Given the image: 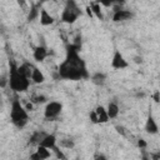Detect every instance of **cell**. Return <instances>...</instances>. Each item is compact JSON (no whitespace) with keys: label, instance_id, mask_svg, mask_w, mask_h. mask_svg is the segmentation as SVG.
<instances>
[{"label":"cell","instance_id":"f1b7e54d","mask_svg":"<svg viewBox=\"0 0 160 160\" xmlns=\"http://www.w3.org/2000/svg\"><path fill=\"white\" fill-rule=\"evenodd\" d=\"M134 59H135V62H138V64H141V62H142V59H141L140 56H135Z\"/></svg>","mask_w":160,"mask_h":160},{"label":"cell","instance_id":"44dd1931","mask_svg":"<svg viewBox=\"0 0 160 160\" xmlns=\"http://www.w3.org/2000/svg\"><path fill=\"white\" fill-rule=\"evenodd\" d=\"M90 120H91V122H94V124H99V118H98V114H96V111L95 110H92V111H90Z\"/></svg>","mask_w":160,"mask_h":160},{"label":"cell","instance_id":"8992f818","mask_svg":"<svg viewBox=\"0 0 160 160\" xmlns=\"http://www.w3.org/2000/svg\"><path fill=\"white\" fill-rule=\"evenodd\" d=\"M111 66H112L114 69H120V70L129 66L128 61L125 60V58L122 56V54H121L119 50H116V51L114 52V56H112V60H111Z\"/></svg>","mask_w":160,"mask_h":160},{"label":"cell","instance_id":"4316f807","mask_svg":"<svg viewBox=\"0 0 160 160\" xmlns=\"http://www.w3.org/2000/svg\"><path fill=\"white\" fill-rule=\"evenodd\" d=\"M86 12H88V15L91 18V16H94V14H92V10H91V8L90 6H86Z\"/></svg>","mask_w":160,"mask_h":160},{"label":"cell","instance_id":"9c48e42d","mask_svg":"<svg viewBox=\"0 0 160 160\" xmlns=\"http://www.w3.org/2000/svg\"><path fill=\"white\" fill-rule=\"evenodd\" d=\"M145 130H146V132H148V134H156V132L159 131V126H158V124H156L155 119L152 118L151 112L149 114V116H148V119H146Z\"/></svg>","mask_w":160,"mask_h":160},{"label":"cell","instance_id":"6da1fadb","mask_svg":"<svg viewBox=\"0 0 160 160\" xmlns=\"http://www.w3.org/2000/svg\"><path fill=\"white\" fill-rule=\"evenodd\" d=\"M79 45L70 44L66 48L65 60L59 65V76L66 80H81L88 79L89 72L86 69V64L79 54Z\"/></svg>","mask_w":160,"mask_h":160},{"label":"cell","instance_id":"7c38bea8","mask_svg":"<svg viewBox=\"0 0 160 160\" xmlns=\"http://www.w3.org/2000/svg\"><path fill=\"white\" fill-rule=\"evenodd\" d=\"M40 145H42V146H45V148L52 150V149L56 146V138H55V135H52V134H46V136L44 138V140L41 141Z\"/></svg>","mask_w":160,"mask_h":160},{"label":"cell","instance_id":"5bb4252c","mask_svg":"<svg viewBox=\"0 0 160 160\" xmlns=\"http://www.w3.org/2000/svg\"><path fill=\"white\" fill-rule=\"evenodd\" d=\"M31 80L35 82V84H42L45 81V76L42 74V71L38 68L34 66L32 69V72H31Z\"/></svg>","mask_w":160,"mask_h":160},{"label":"cell","instance_id":"d6986e66","mask_svg":"<svg viewBox=\"0 0 160 160\" xmlns=\"http://www.w3.org/2000/svg\"><path fill=\"white\" fill-rule=\"evenodd\" d=\"M38 15H40V10H38V8L34 6V8L31 9V12H30L29 16H28V20H29V21H30V20H34Z\"/></svg>","mask_w":160,"mask_h":160},{"label":"cell","instance_id":"30bf717a","mask_svg":"<svg viewBox=\"0 0 160 160\" xmlns=\"http://www.w3.org/2000/svg\"><path fill=\"white\" fill-rule=\"evenodd\" d=\"M32 56H34V59H35L36 61L41 62V61H44V60L46 59V56H48V49H46L45 46H38V48H35Z\"/></svg>","mask_w":160,"mask_h":160},{"label":"cell","instance_id":"277c9868","mask_svg":"<svg viewBox=\"0 0 160 160\" xmlns=\"http://www.w3.org/2000/svg\"><path fill=\"white\" fill-rule=\"evenodd\" d=\"M81 15V10L78 6L75 0H68L65 8L61 12V21L66 24H74L78 18Z\"/></svg>","mask_w":160,"mask_h":160},{"label":"cell","instance_id":"9a60e30c","mask_svg":"<svg viewBox=\"0 0 160 160\" xmlns=\"http://www.w3.org/2000/svg\"><path fill=\"white\" fill-rule=\"evenodd\" d=\"M45 136H46V132H44V131H35L31 135V138H30V144H32V145H40Z\"/></svg>","mask_w":160,"mask_h":160},{"label":"cell","instance_id":"836d02e7","mask_svg":"<svg viewBox=\"0 0 160 160\" xmlns=\"http://www.w3.org/2000/svg\"><path fill=\"white\" fill-rule=\"evenodd\" d=\"M118 1H119V2H124L125 0H118Z\"/></svg>","mask_w":160,"mask_h":160},{"label":"cell","instance_id":"4fadbf2b","mask_svg":"<svg viewBox=\"0 0 160 160\" xmlns=\"http://www.w3.org/2000/svg\"><path fill=\"white\" fill-rule=\"evenodd\" d=\"M95 111L98 114V118H99V122H106L110 118H109V114H108V109H105L102 105H98L95 108Z\"/></svg>","mask_w":160,"mask_h":160},{"label":"cell","instance_id":"5b68a950","mask_svg":"<svg viewBox=\"0 0 160 160\" xmlns=\"http://www.w3.org/2000/svg\"><path fill=\"white\" fill-rule=\"evenodd\" d=\"M61 110H62V104L61 102H59V101H50L46 105L45 110H44V116L46 119H54L58 115H60Z\"/></svg>","mask_w":160,"mask_h":160},{"label":"cell","instance_id":"3957f363","mask_svg":"<svg viewBox=\"0 0 160 160\" xmlns=\"http://www.w3.org/2000/svg\"><path fill=\"white\" fill-rule=\"evenodd\" d=\"M10 119L11 122L16 128H24L29 121V114L26 108L20 102L18 98H15L11 101V109H10Z\"/></svg>","mask_w":160,"mask_h":160},{"label":"cell","instance_id":"83f0119b","mask_svg":"<svg viewBox=\"0 0 160 160\" xmlns=\"http://www.w3.org/2000/svg\"><path fill=\"white\" fill-rule=\"evenodd\" d=\"M25 108H26V110H28V111H29V110L31 111V110H32V108H34V106H32V102H28Z\"/></svg>","mask_w":160,"mask_h":160},{"label":"cell","instance_id":"7a4b0ae2","mask_svg":"<svg viewBox=\"0 0 160 160\" xmlns=\"http://www.w3.org/2000/svg\"><path fill=\"white\" fill-rule=\"evenodd\" d=\"M9 86L12 91L15 92H22V91H26L30 86V79L24 75L20 70H19V66L11 61L10 64V71H9Z\"/></svg>","mask_w":160,"mask_h":160},{"label":"cell","instance_id":"ac0fdd59","mask_svg":"<svg viewBox=\"0 0 160 160\" xmlns=\"http://www.w3.org/2000/svg\"><path fill=\"white\" fill-rule=\"evenodd\" d=\"M105 80H106V75L102 72H96L91 76V81L96 85H102L105 82Z\"/></svg>","mask_w":160,"mask_h":160},{"label":"cell","instance_id":"52a82bcc","mask_svg":"<svg viewBox=\"0 0 160 160\" xmlns=\"http://www.w3.org/2000/svg\"><path fill=\"white\" fill-rule=\"evenodd\" d=\"M50 149L42 146V145H38V149H36V152L31 154L30 155V159L32 160H44V159H49L50 158Z\"/></svg>","mask_w":160,"mask_h":160},{"label":"cell","instance_id":"2e32d148","mask_svg":"<svg viewBox=\"0 0 160 160\" xmlns=\"http://www.w3.org/2000/svg\"><path fill=\"white\" fill-rule=\"evenodd\" d=\"M90 8L92 10V14L94 16H96L99 20H104V14H102V10H101V6H100V2H91L90 4Z\"/></svg>","mask_w":160,"mask_h":160},{"label":"cell","instance_id":"484cf974","mask_svg":"<svg viewBox=\"0 0 160 160\" xmlns=\"http://www.w3.org/2000/svg\"><path fill=\"white\" fill-rule=\"evenodd\" d=\"M138 146H139V148H146V142H145V140H144V139H140V140L138 141Z\"/></svg>","mask_w":160,"mask_h":160},{"label":"cell","instance_id":"e0dca14e","mask_svg":"<svg viewBox=\"0 0 160 160\" xmlns=\"http://www.w3.org/2000/svg\"><path fill=\"white\" fill-rule=\"evenodd\" d=\"M108 114L110 119H115L119 115V105L116 102H109L108 105Z\"/></svg>","mask_w":160,"mask_h":160},{"label":"cell","instance_id":"603a6c76","mask_svg":"<svg viewBox=\"0 0 160 160\" xmlns=\"http://www.w3.org/2000/svg\"><path fill=\"white\" fill-rule=\"evenodd\" d=\"M46 101V98L44 95H38L35 98H32V102H36V104H41V102H45Z\"/></svg>","mask_w":160,"mask_h":160},{"label":"cell","instance_id":"4dcf8cb0","mask_svg":"<svg viewBox=\"0 0 160 160\" xmlns=\"http://www.w3.org/2000/svg\"><path fill=\"white\" fill-rule=\"evenodd\" d=\"M18 4H19L21 8H24V6H25V0H18Z\"/></svg>","mask_w":160,"mask_h":160},{"label":"cell","instance_id":"1f68e13d","mask_svg":"<svg viewBox=\"0 0 160 160\" xmlns=\"http://www.w3.org/2000/svg\"><path fill=\"white\" fill-rule=\"evenodd\" d=\"M152 158H154V159H160V152H158V154H154V155H152Z\"/></svg>","mask_w":160,"mask_h":160},{"label":"cell","instance_id":"d6a6232c","mask_svg":"<svg viewBox=\"0 0 160 160\" xmlns=\"http://www.w3.org/2000/svg\"><path fill=\"white\" fill-rule=\"evenodd\" d=\"M41 1H55V0H41Z\"/></svg>","mask_w":160,"mask_h":160},{"label":"cell","instance_id":"ffe728a7","mask_svg":"<svg viewBox=\"0 0 160 160\" xmlns=\"http://www.w3.org/2000/svg\"><path fill=\"white\" fill-rule=\"evenodd\" d=\"M60 145H61V146H64V148L70 149V148H74V141H72V140H70V139H64V140H61V141H60Z\"/></svg>","mask_w":160,"mask_h":160},{"label":"cell","instance_id":"f546056e","mask_svg":"<svg viewBox=\"0 0 160 160\" xmlns=\"http://www.w3.org/2000/svg\"><path fill=\"white\" fill-rule=\"evenodd\" d=\"M116 130H118V132H120V134H122V135L125 134V132H124V129H122L121 126H116Z\"/></svg>","mask_w":160,"mask_h":160},{"label":"cell","instance_id":"ba28073f","mask_svg":"<svg viewBox=\"0 0 160 160\" xmlns=\"http://www.w3.org/2000/svg\"><path fill=\"white\" fill-rule=\"evenodd\" d=\"M132 18V12L130 10H124V9H120V10H115L114 15H112V21L114 22H120V21H125V20H129Z\"/></svg>","mask_w":160,"mask_h":160},{"label":"cell","instance_id":"d4e9b609","mask_svg":"<svg viewBox=\"0 0 160 160\" xmlns=\"http://www.w3.org/2000/svg\"><path fill=\"white\" fill-rule=\"evenodd\" d=\"M52 150H54V151L56 152V158H61V159H65V156L62 155V152H61V151H59V149H58L56 146H55V148H54Z\"/></svg>","mask_w":160,"mask_h":160},{"label":"cell","instance_id":"8fae6325","mask_svg":"<svg viewBox=\"0 0 160 160\" xmlns=\"http://www.w3.org/2000/svg\"><path fill=\"white\" fill-rule=\"evenodd\" d=\"M40 24L44 26L54 24V18L45 9H40Z\"/></svg>","mask_w":160,"mask_h":160},{"label":"cell","instance_id":"cb8c5ba5","mask_svg":"<svg viewBox=\"0 0 160 160\" xmlns=\"http://www.w3.org/2000/svg\"><path fill=\"white\" fill-rule=\"evenodd\" d=\"M152 100H154L156 104H160V90H156V91L152 94Z\"/></svg>","mask_w":160,"mask_h":160},{"label":"cell","instance_id":"7402d4cb","mask_svg":"<svg viewBox=\"0 0 160 160\" xmlns=\"http://www.w3.org/2000/svg\"><path fill=\"white\" fill-rule=\"evenodd\" d=\"M102 6H106V8H109V6H111V5H114L118 0H98Z\"/></svg>","mask_w":160,"mask_h":160}]
</instances>
